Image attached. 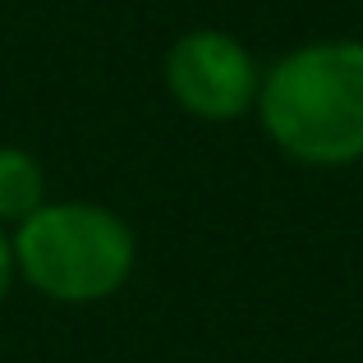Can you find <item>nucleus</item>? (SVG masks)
Instances as JSON below:
<instances>
[{
  "instance_id": "nucleus-1",
  "label": "nucleus",
  "mask_w": 363,
  "mask_h": 363,
  "mask_svg": "<svg viewBox=\"0 0 363 363\" xmlns=\"http://www.w3.org/2000/svg\"><path fill=\"white\" fill-rule=\"evenodd\" d=\"M262 133L290 161L340 170L363 161V42L327 37L285 51L257 88Z\"/></svg>"
},
{
  "instance_id": "nucleus-2",
  "label": "nucleus",
  "mask_w": 363,
  "mask_h": 363,
  "mask_svg": "<svg viewBox=\"0 0 363 363\" xmlns=\"http://www.w3.org/2000/svg\"><path fill=\"white\" fill-rule=\"evenodd\" d=\"M14 272L51 303H101L129 285L138 235L101 203H42L9 230Z\"/></svg>"
},
{
  "instance_id": "nucleus-3",
  "label": "nucleus",
  "mask_w": 363,
  "mask_h": 363,
  "mask_svg": "<svg viewBox=\"0 0 363 363\" xmlns=\"http://www.w3.org/2000/svg\"><path fill=\"white\" fill-rule=\"evenodd\" d=\"M166 92L175 106L207 124H235L257 106L262 69L253 51L225 28H189L166 51Z\"/></svg>"
},
{
  "instance_id": "nucleus-4",
  "label": "nucleus",
  "mask_w": 363,
  "mask_h": 363,
  "mask_svg": "<svg viewBox=\"0 0 363 363\" xmlns=\"http://www.w3.org/2000/svg\"><path fill=\"white\" fill-rule=\"evenodd\" d=\"M46 203V170L28 147H0V225H18Z\"/></svg>"
},
{
  "instance_id": "nucleus-5",
  "label": "nucleus",
  "mask_w": 363,
  "mask_h": 363,
  "mask_svg": "<svg viewBox=\"0 0 363 363\" xmlns=\"http://www.w3.org/2000/svg\"><path fill=\"white\" fill-rule=\"evenodd\" d=\"M14 244H9V230L0 225V303H5V294H9V285H14Z\"/></svg>"
}]
</instances>
